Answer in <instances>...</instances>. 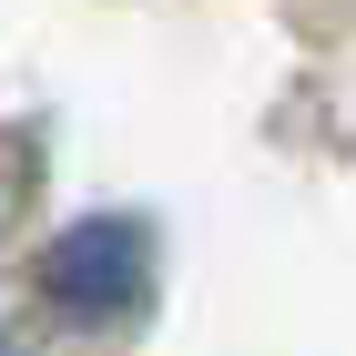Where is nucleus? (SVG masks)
I'll use <instances>...</instances> for the list:
<instances>
[{"instance_id":"obj_1","label":"nucleus","mask_w":356,"mask_h":356,"mask_svg":"<svg viewBox=\"0 0 356 356\" xmlns=\"http://www.w3.org/2000/svg\"><path fill=\"white\" fill-rule=\"evenodd\" d=\"M143 285H153V234L122 224V214L72 224V234L41 254V296H51L72 326H112V316H133Z\"/></svg>"},{"instance_id":"obj_2","label":"nucleus","mask_w":356,"mask_h":356,"mask_svg":"<svg viewBox=\"0 0 356 356\" xmlns=\"http://www.w3.org/2000/svg\"><path fill=\"white\" fill-rule=\"evenodd\" d=\"M0 356H10V336H0Z\"/></svg>"}]
</instances>
